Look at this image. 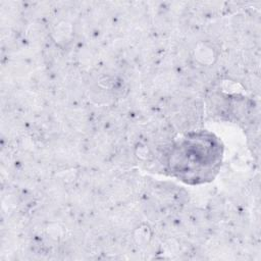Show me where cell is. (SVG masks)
<instances>
[{"mask_svg": "<svg viewBox=\"0 0 261 261\" xmlns=\"http://www.w3.org/2000/svg\"><path fill=\"white\" fill-rule=\"evenodd\" d=\"M222 149L213 135L200 132L187 135L168 154L169 169L186 182L211 179L221 162Z\"/></svg>", "mask_w": 261, "mask_h": 261, "instance_id": "6da1fadb", "label": "cell"}]
</instances>
